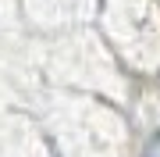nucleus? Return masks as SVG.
Listing matches in <instances>:
<instances>
[{
  "mask_svg": "<svg viewBox=\"0 0 160 157\" xmlns=\"http://www.w3.org/2000/svg\"><path fill=\"white\" fill-rule=\"evenodd\" d=\"M146 157H160V143H153V146H149V150H146Z\"/></svg>",
  "mask_w": 160,
  "mask_h": 157,
  "instance_id": "obj_1",
  "label": "nucleus"
}]
</instances>
